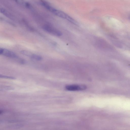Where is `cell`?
<instances>
[{
    "label": "cell",
    "mask_w": 130,
    "mask_h": 130,
    "mask_svg": "<svg viewBox=\"0 0 130 130\" xmlns=\"http://www.w3.org/2000/svg\"><path fill=\"white\" fill-rule=\"evenodd\" d=\"M52 12L56 16L65 19L77 25L78 23L74 19L65 12L55 8L53 10Z\"/></svg>",
    "instance_id": "obj_1"
},
{
    "label": "cell",
    "mask_w": 130,
    "mask_h": 130,
    "mask_svg": "<svg viewBox=\"0 0 130 130\" xmlns=\"http://www.w3.org/2000/svg\"><path fill=\"white\" fill-rule=\"evenodd\" d=\"M43 29L48 33L55 36H60L62 35V33L60 31L49 25L44 26Z\"/></svg>",
    "instance_id": "obj_2"
},
{
    "label": "cell",
    "mask_w": 130,
    "mask_h": 130,
    "mask_svg": "<svg viewBox=\"0 0 130 130\" xmlns=\"http://www.w3.org/2000/svg\"><path fill=\"white\" fill-rule=\"evenodd\" d=\"M86 88L84 85H68L66 86V89L69 91H76L84 90Z\"/></svg>",
    "instance_id": "obj_3"
},
{
    "label": "cell",
    "mask_w": 130,
    "mask_h": 130,
    "mask_svg": "<svg viewBox=\"0 0 130 130\" xmlns=\"http://www.w3.org/2000/svg\"><path fill=\"white\" fill-rule=\"evenodd\" d=\"M0 54L10 58H16L17 57L16 54L13 52L3 48H0Z\"/></svg>",
    "instance_id": "obj_4"
},
{
    "label": "cell",
    "mask_w": 130,
    "mask_h": 130,
    "mask_svg": "<svg viewBox=\"0 0 130 130\" xmlns=\"http://www.w3.org/2000/svg\"><path fill=\"white\" fill-rule=\"evenodd\" d=\"M31 59L36 60L40 61L42 59V57L38 55L32 54L30 56Z\"/></svg>",
    "instance_id": "obj_5"
},
{
    "label": "cell",
    "mask_w": 130,
    "mask_h": 130,
    "mask_svg": "<svg viewBox=\"0 0 130 130\" xmlns=\"http://www.w3.org/2000/svg\"><path fill=\"white\" fill-rule=\"evenodd\" d=\"M18 3L22 4L23 5H24L25 4V3L24 1L23 0H12Z\"/></svg>",
    "instance_id": "obj_6"
},
{
    "label": "cell",
    "mask_w": 130,
    "mask_h": 130,
    "mask_svg": "<svg viewBox=\"0 0 130 130\" xmlns=\"http://www.w3.org/2000/svg\"><path fill=\"white\" fill-rule=\"evenodd\" d=\"M0 77H3V78H10V79H13L14 78L13 77H9V76H3V75H2L1 76V75H0Z\"/></svg>",
    "instance_id": "obj_7"
},
{
    "label": "cell",
    "mask_w": 130,
    "mask_h": 130,
    "mask_svg": "<svg viewBox=\"0 0 130 130\" xmlns=\"http://www.w3.org/2000/svg\"></svg>",
    "instance_id": "obj_8"
}]
</instances>
